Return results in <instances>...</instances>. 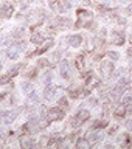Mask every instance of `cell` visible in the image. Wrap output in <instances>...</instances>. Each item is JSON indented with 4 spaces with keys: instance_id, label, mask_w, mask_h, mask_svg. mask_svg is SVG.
<instances>
[{
    "instance_id": "cell-19",
    "label": "cell",
    "mask_w": 132,
    "mask_h": 149,
    "mask_svg": "<svg viewBox=\"0 0 132 149\" xmlns=\"http://www.w3.org/2000/svg\"><path fill=\"white\" fill-rule=\"evenodd\" d=\"M124 110H126V113H132V104H128L124 107Z\"/></svg>"
},
{
    "instance_id": "cell-5",
    "label": "cell",
    "mask_w": 132,
    "mask_h": 149,
    "mask_svg": "<svg viewBox=\"0 0 132 149\" xmlns=\"http://www.w3.org/2000/svg\"><path fill=\"white\" fill-rule=\"evenodd\" d=\"M61 76L65 79L70 78V67H68L67 61H62V64H61Z\"/></svg>"
},
{
    "instance_id": "cell-22",
    "label": "cell",
    "mask_w": 132,
    "mask_h": 149,
    "mask_svg": "<svg viewBox=\"0 0 132 149\" xmlns=\"http://www.w3.org/2000/svg\"><path fill=\"white\" fill-rule=\"evenodd\" d=\"M59 104H61V106H64V107H67V101H65V98H61Z\"/></svg>"
},
{
    "instance_id": "cell-10",
    "label": "cell",
    "mask_w": 132,
    "mask_h": 149,
    "mask_svg": "<svg viewBox=\"0 0 132 149\" xmlns=\"http://www.w3.org/2000/svg\"><path fill=\"white\" fill-rule=\"evenodd\" d=\"M112 42H114L115 45H121V44L124 42V37L121 36L120 33H117V31H115V33H112Z\"/></svg>"
},
{
    "instance_id": "cell-24",
    "label": "cell",
    "mask_w": 132,
    "mask_h": 149,
    "mask_svg": "<svg viewBox=\"0 0 132 149\" xmlns=\"http://www.w3.org/2000/svg\"><path fill=\"white\" fill-rule=\"evenodd\" d=\"M128 129H129V130H132V120H129V121H128Z\"/></svg>"
},
{
    "instance_id": "cell-1",
    "label": "cell",
    "mask_w": 132,
    "mask_h": 149,
    "mask_svg": "<svg viewBox=\"0 0 132 149\" xmlns=\"http://www.w3.org/2000/svg\"><path fill=\"white\" fill-rule=\"evenodd\" d=\"M64 118V112L59 109V107H53V109L48 110L47 113V120L48 121H56V120H62Z\"/></svg>"
},
{
    "instance_id": "cell-27",
    "label": "cell",
    "mask_w": 132,
    "mask_h": 149,
    "mask_svg": "<svg viewBox=\"0 0 132 149\" xmlns=\"http://www.w3.org/2000/svg\"><path fill=\"white\" fill-rule=\"evenodd\" d=\"M0 67H2V64H0Z\"/></svg>"
},
{
    "instance_id": "cell-7",
    "label": "cell",
    "mask_w": 132,
    "mask_h": 149,
    "mask_svg": "<svg viewBox=\"0 0 132 149\" xmlns=\"http://www.w3.org/2000/svg\"><path fill=\"white\" fill-rule=\"evenodd\" d=\"M81 42H82V37L79 34H73V36L68 37V44L72 47H79V45H81Z\"/></svg>"
},
{
    "instance_id": "cell-3",
    "label": "cell",
    "mask_w": 132,
    "mask_h": 149,
    "mask_svg": "<svg viewBox=\"0 0 132 149\" xmlns=\"http://www.w3.org/2000/svg\"><path fill=\"white\" fill-rule=\"evenodd\" d=\"M23 47H25L23 44H16V45L9 47L8 51H6V53H8V58H9V59H17V58H19V53L23 50Z\"/></svg>"
},
{
    "instance_id": "cell-12",
    "label": "cell",
    "mask_w": 132,
    "mask_h": 149,
    "mask_svg": "<svg viewBox=\"0 0 132 149\" xmlns=\"http://www.w3.org/2000/svg\"><path fill=\"white\" fill-rule=\"evenodd\" d=\"M20 146H22V148H31V146H33V141H31L30 138L23 137V138L20 140Z\"/></svg>"
},
{
    "instance_id": "cell-16",
    "label": "cell",
    "mask_w": 132,
    "mask_h": 149,
    "mask_svg": "<svg viewBox=\"0 0 132 149\" xmlns=\"http://www.w3.org/2000/svg\"><path fill=\"white\" fill-rule=\"evenodd\" d=\"M28 96H30V101H33V102H37V101H39V96H37L36 90H34V92H31Z\"/></svg>"
},
{
    "instance_id": "cell-2",
    "label": "cell",
    "mask_w": 132,
    "mask_h": 149,
    "mask_svg": "<svg viewBox=\"0 0 132 149\" xmlns=\"http://www.w3.org/2000/svg\"><path fill=\"white\" fill-rule=\"evenodd\" d=\"M17 116V112L14 110H8V112H3L2 115H0V123L2 124H11L14 120H16Z\"/></svg>"
},
{
    "instance_id": "cell-9",
    "label": "cell",
    "mask_w": 132,
    "mask_h": 149,
    "mask_svg": "<svg viewBox=\"0 0 132 149\" xmlns=\"http://www.w3.org/2000/svg\"><path fill=\"white\" fill-rule=\"evenodd\" d=\"M54 93H56V87H54V86H47L45 92H44L45 100H51V98L54 96Z\"/></svg>"
},
{
    "instance_id": "cell-21",
    "label": "cell",
    "mask_w": 132,
    "mask_h": 149,
    "mask_svg": "<svg viewBox=\"0 0 132 149\" xmlns=\"http://www.w3.org/2000/svg\"><path fill=\"white\" fill-rule=\"evenodd\" d=\"M109 56H110V59H114V61L118 59V53H109Z\"/></svg>"
},
{
    "instance_id": "cell-26",
    "label": "cell",
    "mask_w": 132,
    "mask_h": 149,
    "mask_svg": "<svg viewBox=\"0 0 132 149\" xmlns=\"http://www.w3.org/2000/svg\"><path fill=\"white\" fill-rule=\"evenodd\" d=\"M20 2H27V0H20Z\"/></svg>"
},
{
    "instance_id": "cell-25",
    "label": "cell",
    "mask_w": 132,
    "mask_h": 149,
    "mask_svg": "<svg viewBox=\"0 0 132 149\" xmlns=\"http://www.w3.org/2000/svg\"><path fill=\"white\" fill-rule=\"evenodd\" d=\"M48 2H50L51 5H54V2H56V0H48Z\"/></svg>"
},
{
    "instance_id": "cell-23",
    "label": "cell",
    "mask_w": 132,
    "mask_h": 149,
    "mask_svg": "<svg viewBox=\"0 0 132 149\" xmlns=\"http://www.w3.org/2000/svg\"><path fill=\"white\" fill-rule=\"evenodd\" d=\"M126 13H128V14H132V5H129V6L126 8Z\"/></svg>"
},
{
    "instance_id": "cell-18",
    "label": "cell",
    "mask_w": 132,
    "mask_h": 149,
    "mask_svg": "<svg viewBox=\"0 0 132 149\" xmlns=\"http://www.w3.org/2000/svg\"><path fill=\"white\" fill-rule=\"evenodd\" d=\"M37 62H39V64H37L39 67H45V65H48V61H47V59H39Z\"/></svg>"
},
{
    "instance_id": "cell-8",
    "label": "cell",
    "mask_w": 132,
    "mask_h": 149,
    "mask_svg": "<svg viewBox=\"0 0 132 149\" xmlns=\"http://www.w3.org/2000/svg\"><path fill=\"white\" fill-rule=\"evenodd\" d=\"M87 140H89V143H90V144L98 143V141H101V140H103V134H100V132H92V134L87 137Z\"/></svg>"
},
{
    "instance_id": "cell-4",
    "label": "cell",
    "mask_w": 132,
    "mask_h": 149,
    "mask_svg": "<svg viewBox=\"0 0 132 149\" xmlns=\"http://www.w3.org/2000/svg\"><path fill=\"white\" fill-rule=\"evenodd\" d=\"M13 11L14 9H13V6L9 3H2L0 5V16L2 17H9L13 14Z\"/></svg>"
},
{
    "instance_id": "cell-15",
    "label": "cell",
    "mask_w": 132,
    "mask_h": 149,
    "mask_svg": "<svg viewBox=\"0 0 132 149\" xmlns=\"http://www.w3.org/2000/svg\"><path fill=\"white\" fill-rule=\"evenodd\" d=\"M42 40H44V39H42L41 34H33V37H31V42H33V44H37V45L42 44Z\"/></svg>"
},
{
    "instance_id": "cell-14",
    "label": "cell",
    "mask_w": 132,
    "mask_h": 149,
    "mask_svg": "<svg viewBox=\"0 0 132 149\" xmlns=\"http://www.w3.org/2000/svg\"><path fill=\"white\" fill-rule=\"evenodd\" d=\"M76 146L78 148H89V146H90V143H89L87 138H82V140H79V141H78Z\"/></svg>"
},
{
    "instance_id": "cell-13",
    "label": "cell",
    "mask_w": 132,
    "mask_h": 149,
    "mask_svg": "<svg viewBox=\"0 0 132 149\" xmlns=\"http://www.w3.org/2000/svg\"><path fill=\"white\" fill-rule=\"evenodd\" d=\"M76 116H78V118L81 120V121H86V120L89 118V112H87V110H79Z\"/></svg>"
},
{
    "instance_id": "cell-17",
    "label": "cell",
    "mask_w": 132,
    "mask_h": 149,
    "mask_svg": "<svg viewBox=\"0 0 132 149\" xmlns=\"http://www.w3.org/2000/svg\"><path fill=\"white\" fill-rule=\"evenodd\" d=\"M9 81V74H5V76H0V86H3V84H6Z\"/></svg>"
},
{
    "instance_id": "cell-20",
    "label": "cell",
    "mask_w": 132,
    "mask_h": 149,
    "mask_svg": "<svg viewBox=\"0 0 132 149\" xmlns=\"http://www.w3.org/2000/svg\"><path fill=\"white\" fill-rule=\"evenodd\" d=\"M50 79H51V73H45V76H44V81H45V82H48Z\"/></svg>"
},
{
    "instance_id": "cell-6",
    "label": "cell",
    "mask_w": 132,
    "mask_h": 149,
    "mask_svg": "<svg viewBox=\"0 0 132 149\" xmlns=\"http://www.w3.org/2000/svg\"><path fill=\"white\" fill-rule=\"evenodd\" d=\"M100 70L103 72V74H112L114 65H112V62H103V64L100 65Z\"/></svg>"
},
{
    "instance_id": "cell-11",
    "label": "cell",
    "mask_w": 132,
    "mask_h": 149,
    "mask_svg": "<svg viewBox=\"0 0 132 149\" xmlns=\"http://www.w3.org/2000/svg\"><path fill=\"white\" fill-rule=\"evenodd\" d=\"M22 90H23V93H25V95H30L31 92H34V87H33V84H30V82H23Z\"/></svg>"
}]
</instances>
